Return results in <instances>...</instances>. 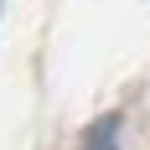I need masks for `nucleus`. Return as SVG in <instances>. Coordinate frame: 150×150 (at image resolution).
<instances>
[{
    "label": "nucleus",
    "mask_w": 150,
    "mask_h": 150,
    "mask_svg": "<svg viewBox=\"0 0 150 150\" xmlns=\"http://www.w3.org/2000/svg\"><path fill=\"white\" fill-rule=\"evenodd\" d=\"M114 129H119V124H114V119H104V124H98V129L88 135V145H83V150H119V140H114Z\"/></svg>",
    "instance_id": "obj_1"
}]
</instances>
